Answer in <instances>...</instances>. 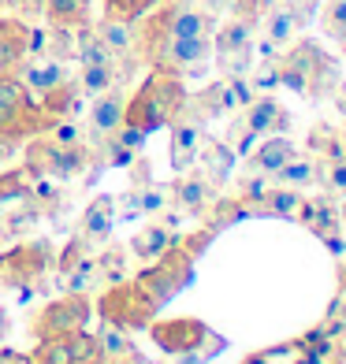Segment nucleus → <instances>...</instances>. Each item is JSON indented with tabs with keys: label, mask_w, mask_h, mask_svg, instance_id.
I'll return each mask as SVG.
<instances>
[{
	"label": "nucleus",
	"mask_w": 346,
	"mask_h": 364,
	"mask_svg": "<svg viewBox=\"0 0 346 364\" xmlns=\"http://www.w3.org/2000/svg\"><path fill=\"white\" fill-rule=\"evenodd\" d=\"M183 108H187V90L179 82V75L172 68H157L150 75V82L138 90V97L130 101V108L123 112V123L138 127L142 134H150V130L179 119Z\"/></svg>",
	"instance_id": "1"
},
{
	"label": "nucleus",
	"mask_w": 346,
	"mask_h": 364,
	"mask_svg": "<svg viewBox=\"0 0 346 364\" xmlns=\"http://www.w3.org/2000/svg\"><path fill=\"white\" fill-rule=\"evenodd\" d=\"M276 68H279V82L294 93H317L320 86H339L335 63L332 56L320 53L317 41H298L287 56L276 60Z\"/></svg>",
	"instance_id": "2"
},
{
	"label": "nucleus",
	"mask_w": 346,
	"mask_h": 364,
	"mask_svg": "<svg viewBox=\"0 0 346 364\" xmlns=\"http://www.w3.org/2000/svg\"><path fill=\"white\" fill-rule=\"evenodd\" d=\"M153 342L164 353L183 357V353H197V357H212L216 350H224V338L212 335L201 320L179 316V320H164V323H150Z\"/></svg>",
	"instance_id": "3"
},
{
	"label": "nucleus",
	"mask_w": 346,
	"mask_h": 364,
	"mask_svg": "<svg viewBox=\"0 0 346 364\" xmlns=\"http://www.w3.org/2000/svg\"><path fill=\"white\" fill-rule=\"evenodd\" d=\"M190 275H194V253H190V245H187V250L168 245V250L160 253V264H153L150 272H142L135 283L150 294L153 305L160 309L164 301H172V297L190 283Z\"/></svg>",
	"instance_id": "4"
},
{
	"label": "nucleus",
	"mask_w": 346,
	"mask_h": 364,
	"mask_svg": "<svg viewBox=\"0 0 346 364\" xmlns=\"http://www.w3.org/2000/svg\"><path fill=\"white\" fill-rule=\"evenodd\" d=\"M101 320L123 327V331H138V327H150L157 316V305L153 297L145 294L138 283H115L108 294H101Z\"/></svg>",
	"instance_id": "5"
},
{
	"label": "nucleus",
	"mask_w": 346,
	"mask_h": 364,
	"mask_svg": "<svg viewBox=\"0 0 346 364\" xmlns=\"http://www.w3.org/2000/svg\"><path fill=\"white\" fill-rule=\"evenodd\" d=\"M90 320V297L86 294H63L60 301L45 305L41 316L34 320V327H30V335H34L38 342L41 338H60V335H75V331H82Z\"/></svg>",
	"instance_id": "6"
},
{
	"label": "nucleus",
	"mask_w": 346,
	"mask_h": 364,
	"mask_svg": "<svg viewBox=\"0 0 346 364\" xmlns=\"http://www.w3.org/2000/svg\"><path fill=\"white\" fill-rule=\"evenodd\" d=\"M30 360L34 364H101V346H97V335L75 331V335H60V338H41Z\"/></svg>",
	"instance_id": "7"
},
{
	"label": "nucleus",
	"mask_w": 346,
	"mask_h": 364,
	"mask_svg": "<svg viewBox=\"0 0 346 364\" xmlns=\"http://www.w3.org/2000/svg\"><path fill=\"white\" fill-rule=\"evenodd\" d=\"M30 115H34L30 90L15 75H4V78H0V130L23 138L30 130Z\"/></svg>",
	"instance_id": "8"
},
{
	"label": "nucleus",
	"mask_w": 346,
	"mask_h": 364,
	"mask_svg": "<svg viewBox=\"0 0 346 364\" xmlns=\"http://www.w3.org/2000/svg\"><path fill=\"white\" fill-rule=\"evenodd\" d=\"M45 264H48V245L45 242H30L11 250L8 257H0V275L15 287H30L45 275Z\"/></svg>",
	"instance_id": "9"
},
{
	"label": "nucleus",
	"mask_w": 346,
	"mask_h": 364,
	"mask_svg": "<svg viewBox=\"0 0 346 364\" xmlns=\"http://www.w3.org/2000/svg\"><path fill=\"white\" fill-rule=\"evenodd\" d=\"M86 164V153L78 145L63 141H38L30 149V171H48V175H75Z\"/></svg>",
	"instance_id": "10"
},
{
	"label": "nucleus",
	"mask_w": 346,
	"mask_h": 364,
	"mask_svg": "<svg viewBox=\"0 0 346 364\" xmlns=\"http://www.w3.org/2000/svg\"><path fill=\"white\" fill-rule=\"evenodd\" d=\"M60 275H63V287H68V294H86V290H90V283L97 279V257L86 253V238H75L68 250H63Z\"/></svg>",
	"instance_id": "11"
},
{
	"label": "nucleus",
	"mask_w": 346,
	"mask_h": 364,
	"mask_svg": "<svg viewBox=\"0 0 346 364\" xmlns=\"http://www.w3.org/2000/svg\"><path fill=\"white\" fill-rule=\"evenodd\" d=\"M242 123H246V130H253L257 138H268V134H283L290 115L283 112V105H276L272 97H253V101L246 105Z\"/></svg>",
	"instance_id": "12"
},
{
	"label": "nucleus",
	"mask_w": 346,
	"mask_h": 364,
	"mask_svg": "<svg viewBox=\"0 0 346 364\" xmlns=\"http://www.w3.org/2000/svg\"><path fill=\"white\" fill-rule=\"evenodd\" d=\"M30 53V30L23 23H0V78L15 75Z\"/></svg>",
	"instance_id": "13"
},
{
	"label": "nucleus",
	"mask_w": 346,
	"mask_h": 364,
	"mask_svg": "<svg viewBox=\"0 0 346 364\" xmlns=\"http://www.w3.org/2000/svg\"><path fill=\"white\" fill-rule=\"evenodd\" d=\"M290 156H294V141H290L287 134H268L265 141L253 149L250 171H253V175H276Z\"/></svg>",
	"instance_id": "14"
},
{
	"label": "nucleus",
	"mask_w": 346,
	"mask_h": 364,
	"mask_svg": "<svg viewBox=\"0 0 346 364\" xmlns=\"http://www.w3.org/2000/svg\"><path fill=\"white\" fill-rule=\"evenodd\" d=\"M197 145H201V119L190 115V119H179L172 130V168L175 171H187L194 156H197Z\"/></svg>",
	"instance_id": "15"
},
{
	"label": "nucleus",
	"mask_w": 346,
	"mask_h": 364,
	"mask_svg": "<svg viewBox=\"0 0 346 364\" xmlns=\"http://www.w3.org/2000/svg\"><path fill=\"white\" fill-rule=\"evenodd\" d=\"M164 38H209V15L190 11V8H175L164 15Z\"/></svg>",
	"instance_id": "16"
},
{
	"label": "nucleus",
	"mask_w": 346,
	"mask_h": 364,
	"mask_svg": "<svg viewBox=\"0 0 346 364\" xmlns=\"http://www.w3.org/2000/svg\"><path fill=\"white\" fill-rule=\"evenodd\" d=\"M250 34H253V19H250V15H238V19H231V23L220 30V38H216L220 60H231V56L250 53Z\"/></svg>",
	"instance_id": "17"
},
{
	"label": "nucleus",
	"mask_w": 346,
	"mask_h": 364,
	"mask_svg": "<svg viewBox=\"0 0 346 364\" xmlns=\"http://www.w3.org/2000/svg\"><path fill=\"white\" fill-rule=\"evenodd\" d=\"M112 220H115L112 197H97V201L86 208V216H82V238L86 242H105L108 230H112Z\"/></svg>",
	"instance_id": "18"
},
{
	"label": "nucleus",
	"mask_w": 346,
	"mask_h": 364,
	"mask_svg": "<svg viewBox=\"0 0 346 364\" xmlns=\"http://www.w3.org/2000/svg\"><path fill=\"white\" fill-rule=\"evenodd\" d=\"M276 186H290V190H305V186H313L317 182V160L313 156H298L294 153L283 168H279L276 175Z\"/></svg>",
	"instance_id": "19"
},
{
	"label": "nucleus",
	"mask_w": 346,
	"mask_h": 364,
	"mask_svg": "<svg viewBox=\"0 0 346 364\" xmlns=\"http://www.w3.org/2000/svg\"><path fill=\"white\" fill-rule=\"evenodd\" d=\"M175 197H179V205H183V208L201 212L212 201V182L205 175H183L175 182Z\"/></svg>",
	"instance_id": "20"
},
{
	"label": "nucleus",
	"mask_w": 346,
	"mask_h": 364,
	"mask_svg": "<svg viewBox=\"0 0 346 364\" xmlns=\"http://www.w3.org/2000/svg\"><path fill=\"white\" fill-rule=\"evenodd\" d=\"M302 190H290V186H276L265 193V216H279V220H298V208H302Z\"/></svg>",
	"instance_id": "21"
},
{
	"label": "nucleus",
	"mask_w": 346,
	"mask_h": 364,
	"mask_svg": "<svg viewBox=\"0 0 346 364\" xmlns=\"http://www.w3.org/2000/svg\"><path fill=\"white\" fill-rule=\"evenodd\" d=\"M246 364H313V350H305V338L283 342V346H272L265 353H253Z\"/></svg>",
	"instance_id": "22"
},
{
	"label": "nucleus",
	"mask_w": 346,
	"mask_h": 364,
	"mask_svg": "<svg viewBox=\"0 0 346 364\" xmlns=\"http://www.w3.org/2000/svg\"><path fill=\"white\" fill-rule=\"evenodd\" d=\"M97 346H101V360H108V357H138L130 335H127L123 327L108 323V320H101V331H97Z\"/></svg>",
	"instance_id": "23"
},
{
	"label": "nucleus",
	"mask_w": 346,
	"mask_h": 364,
	"mask_svg": "<svg viewBox=\"0 0 346 364\" xmlns=\"http://www.w3.org/2000/svg\"><path fill=\"white\" fill-rule=\"evenodd\" d=\"M123 97L120 93H105L101 101L93 105V130H101V134H112V130H120L123 127Z\"/></svg>",
	"instance_id": "24"
},
{
	"label": "nucleus",
	"mask_w": 346,
	"mask_h": 364,
	"mask_svg": "<svg viewBox=\"0 0 346 364\" xmlns=\"http://www.w3.org/2000/svg\"><path fill=\"white\" fill-rule=\"evenodd\" d=\"M298 26H302V11L298 8H276L268 15V41L272 45H290L294 34H298Z\"/></svg>",
	"instance_id": "25"
},
{
	"label": "nucleus",
	"mask_w": 346,
	"mask_h": 364,
	"mask_svg": "<svg viewBox=\"0 0 346 364\" xmlns=\"http://www.w3.org/2000/svg\"><path fill=\"white\" fill-rule=\"evenodd\" d=\"M23 78H26V86L34 90V93H41V97H48L53 90H60L63 86V68L60 63H30V68L23 71Z\"/></svg>",
	"instance_id": "26"
},
{
	"label": "nucleus",
	"mask_w": 346,
	"mask_h": 364,
	"mask_svg": "<svg viewBox=\"0 0 346 364\" xmlns=\"http://www.w3.org/2000/svg\"><path fill=\"white\" fill-rule=\"evenodd\" d=\"M168 245H175V242H172V235L164 227H145V230H138V235L130 238V250H135L142 260H157Z\"/></svg>",
	"instance_id": "27"
},
{
	"label": "nucleus",
	"mask_w": 346,
	"mask_h": 364,
	"mask_svg": "<svg viewBox=\"0 0 346 364\" xmlns=\"http://www.w3.org/2000/svg\"><path fill=\"white\" fill-rule=\"evenodd\" d=\"M309 149L320 156V164H332V160L346 156V145L339 138V130H332V127H317V130H313V134H309Z\"/></svg>",
	"instance_id": "28"
},
{
	"label": "nucleus",
	"mask_w": 346,
	"mask_h": 364,
	"mask_svg": "<svg viewBox=\"0 0 346 364\" xmlns=\"http://www.w3.org/2000/svg\"><path fill=\"white\" fill-rule=\"evenodd\" d=\"M45 11L56 26H78L90 11V0H45Z\"/></svg>",
	"instance_id": "29"
},
{
	"label": "nucleus",
	"mask_w": 346,
	"mask_h": 364,
	"mask_svg": "<svg viewBox=\"0 0 346 364\" xmlns=\"http://www.w3.org/2000/svg\"><path fill=\"white\" fill-rule=\"evenodd\" d=\"M309 230H313V235H320V238L339 235V230H342V223H339V208H335L332 201H313Z\"/></svg>",
	"instance_id": "30"
},
{
	"label": "nucleus",
	"mask_w": 346,
	"mask_h": 364,
	"mask_svg": "<svg viewBox=\"0 0 346 364\" xmlns=\"http://www.w3.org/2000/svg\"><path fill=\"white\" fill-rule=\"evenodd\" d=\"M231 168H235V149H231V145H209L205 149V171H209V182H224L227 178V171Z\"/></svg>",
	"instance_id": "31"
},
{
	"label": "nucleus",
	"mask_w": 346,
	"mask_h": 364,
	"mask_svg": "<svg viewBox=\"0 0 346 364\" xmlns=\"http://www.w3.org/2000/svg\"><path fill=\"white\" fill-rule=\"evenodd\" d=\"M317 182L335 193V197H346V156L342 160H332V164H317Z\"/></svg>",
	"instance_id": "32"
},
{
	"label": "nucleus",
	"mask_w": 346,
	"mask_h": 364,
	"mask_svg": "<svg viewBox=\"0 0 346 364\" xmlns=\"http://www.w3.org/2000/svg\"><path fill=\"white\" fill-rule=\"evenodd\" d=\"M324 34L342 41L346 38V0H332V4L324 8Z\"/></svg>",
	"instance_id": "33"
},
{
	"label": "nucleus",
	"mask_w": 346,
	"mask_h": 364,
	"mask_svg": "<svg viewBox=\"0 0 346 364\" xmlns=\"http://www.w3.org/2000/svg\"><path fill=\"white\" fill-rule=\"evenodd\" d=\"M82 86L90 93H101L112 86V68L108 63H86V71H82Z\"/></svg>",
	"instance_id": "34"
},
{
	"label": "nucleus",
	"mask_w": 346,
	"mask_h": 364,
	"mask_svg": "<svg viewBox=\"0 0 346 364\" xmlns=\"http://www.w3.org/2000/svg\"><path fill=\"white\" fill-rule=\"evenodd\" d=\"M153 0H108V15L112 19H135V15H142L145 8H150Z\"/></svg>",
	"instance_id": "35"
},
{
	"label": "nucleus",
	"mask_w": 346,
	"mask_h": 364,
	"mask_svg": "<svg viewBox=\"0 0 346 364\" xmlns=\"http://www.w3.org/2000/svg\"><path fill=\"white\" fill-rule=\"evenodd\" d=\"M279 86V68H276V60H268V68H261L257 78H253V90H272Z\"/></svg>",
	"instance_id": "36"
},
{
	"label": "nucleus",
	"mask_w": 346,
	"mask_h": 364,
	"mask_svg": "<svg viewBox=\"0 0 346 364\" xmlns=\"http://www.w3.org/2000/svg\"><path fill=\"white\" fill-rule=\"evenodd\" d=\"M15 145H19V138H15V134H8V130H0V164H4V160H11Z\"/></svg>",
	"instance_id": "37"
},
{
	"label": "nucleus",
	"mask_w": 346,
	"mask_h": 364,
	"mask_svg": "<svg viewBox=\"0 0 346 364\" xmlns=\"http://www.w3.org/2000/svg\"><path fill=\"white\" fill-rule=\"evenodd\" d=\"M0 364H34L26 353H15V350H0Z\"/></svg>",
	"instance_id": "38"
},
{
	"label": "nucleus",
	"mask_w": 346,
	"mask_h": 364,
	"mask_svg": "<svg viewBox=\"0 0 346 364\" xmlns=\"http://www.w3.org/2000/svg\"><path fill=\"white\" fill-rule=\"evenodd\" d=\"M15 8H19L23 15H34V11L45 8V0H15Z\"/></svg>",
	"instance_id": "39"
},
{
	"label": "nucleus",
	"mask_w": 346,
	"mask_h": 364,
	"mask_svg": "<svg viewBox=\"0 0 346 364\" xmlns=\"http://www.w3.org/2000/svg\"><path fill=\"white\" fill-rule=\"evenodd\" d=\"M335 105H339V112L346 115V82H339V86H335Z\"/></svg>",
	"instance_id": "40"
},
{
	"label": "nucleus",
	"mask_w": 346,
	"mask_h": 364,
	"mask_svg": "<svg viewBox=\"0 0 346 364\" xmlns=\"http://www.w3.org/2000/svg\"><path fill=\"white\" fill-rule=\"evenodd\" d=\"M339 297H342V301H346V260L339 264Z\"/></svg>",
	"instance_id": "41"
},
{
	"label": "nucleus",
	"mask_w": 346,
	"mask_h": 364,
	"mask_svg": "<svg viewBox=\"0 0 346 364\" xmlns=\"http://www.w3.org/2000/svg\"><path fill=\"white\" fill-rule=\"evenodd\" d=\"M339 223H342V230H346V197H342V205H339Z\"/></svg>",
	"instance_id": "42"
},
{
	"label": "nucleus",
	"mask_w": 346,
	"mask_h": 364,
	"mask_svg": "<svg viewBox=\"0 0 346 364\" xmlns=\"http://www.w3.org/2000/svg\"><path fill=\"white\" fill-rule=\"evenodd\" d=\"M339 138H342V145H346V115H342V127H339Z\"/></svg>",
	"instance_id": "43"
},
{
	"label": "nucleus",
	"mask_w": 346,
	"mask_h": 364,
	"mask_svg": "<svg viewBox=\"0 0 346 364\" xmlns=\"http://www.w3.org/2000/svg\"><path fill=\"white\" fill-rule=\"evenodd\" d=\"M0 331H4V312H0Z\"/></svg>",
	"instance_id": "44"
},
{
	"label": "nucleus",
	"mask_w": 346,
	"mask_h": 364,
	"mask_svg": "<svg viewBox=\"0 0 346 364\" xmlns=\"http://www.w3.org/2000/svg\"><path fill=\"white\" fill-rule=\"evenodd\" d=\"M339 45H342V56H346V38H342V41H339Z\"/></svg>",
	"instance_id": "45"
}]
</instances>
